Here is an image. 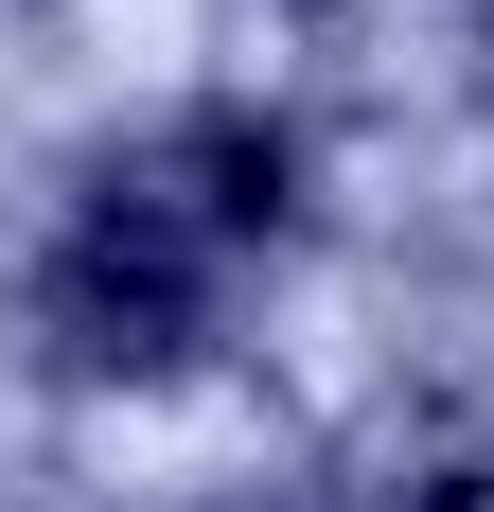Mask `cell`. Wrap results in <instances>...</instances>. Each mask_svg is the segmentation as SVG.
<instances>
[{
	"instance_id": "cell-1",
	"label": "cell",
	"mask_w": 494,
	"mask_h": 512,
	"mask_svg": "<svg viewBox=\"0 0 494 512\" xmlns=\"http://www.w3.org/2000/svg\"><path fill=\"white\" fill-rule=\"evenodd\" d=\"M195 318H212V230H195V212H159L142 177L106 159L89 230L53 248V354H71V371H177V354H195Z\"/></svg>"
},
{
	"instance_id": "cell-2",
	"label": "cell",
	"mask_w": 494,
	"mask_h": 512,
	"mask_svg": "<svg viewBox=\"0 0 494 512\" xmlns=\"http://www.w3.org/2000/svg\"><path fill=\"white\" fill-rule=\"evenodd\" d=\"M494 460L459 442L442 407H389V424H353V460H336V512H477Z\"/></svg>"
}]
</instances>
